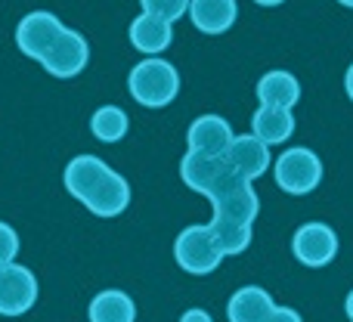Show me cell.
Here are the masks:
<instances>
[{
  "instance_id": "13",
  "label": "cell",
  "mask_w": 353,
  "mask_h": 322,
  "mask_svg": "<svg viewBox=\"0 0 353 322\" xmlns=\"http://www.w3.org/2000/svg\"><path fill=\"white\" fill-rule=\"evenodd\" d=\"M273 298L270 292H263L261 285H245L226 304V319L230 322H263L273 313Z\"/></svg>"
},
{
  "instance_id": "2",
  "label": "cell",
  "mask_w": 353,
  "mask_h": 322,
  "mask_svg": "<svg viewBox=\"0 0 353 322\" xmlns=\"http://www.w3.org/2000/svg\"><path fill=\"white\" fill-rule=\"evenodd\" d=\"M16 47L37 59L53 78H78L90 62V43L81 31L62 25L53 12L34 10L16 25Z\"/></svg>"
},
{
  "instance_id": "17",
  "label": "cell",
  "mask_w": 353,
  "mask_h": 322,
  "mask_svg": "<svg viewBox=\"0 0 353 322\" xmlns=\"http://www.w3.org/2000/svg\"><path fill=\"white\" fill-rule=\"evenodd\" d=\"M128 128H130L128 112L118 109V105H99L90 118V130L99 143H118L128 134Z\"/></svg>"
},
{
  "instance_id": "7",
  "label": "cell",
  "mask_w": 353,
  "mask_h": 322,
  "mask_svg": "<svg viewBox=\"0 0 353 322\" xmlns=\"http://www.w3.org/2000/svg\"><path fill=\"white\" fill-rule=\"evenodd\" d=\"M37 304V276L22 263L0 267V316H22Z\"/></svg>"
},
{
  "instance_id": "16",
  "label": "cell",
  "mask_w": 353,
  "mask_h": 322,
  "mask_svg": "<svg viewBox=\"0 0 353 322\" xmlns=\"http://www.w3.org/2000/svg\"><path fill=\"white\" fill-rule=\"evenodd\" d=\"M90 322H137V304L128 292H99L90 301Z\"/></svg>"
},
{
  "instance_id": "20",
  "label": "cell",
  "mask_w": 353,
  "mask_h": 322,
  "mask_svg": "<svg viewBox=\"0 0 353 322\" xmlns=\"http://www.w3.org/2000/svg\"><path fill=\"white\" fill-rule=\"evenodd\" d=\"M263 322H304V319H301V313L292 310V307H273V313Z\"/></svg>"
},
{
  "instance_id": "23",
  "label": "cell",
  "mask_w": 353,
  "mask_h": 322,
  "mask_svg": "<svg viewBox=\"0 0 353 322\" xmlns=\"http://www.w3.org/2000/svg\"><path fill=\"white\" fill-rule=\"evenodd\" d=\"M344 310H347V319L353 322V292L347 294V301H344Z\"/></svg>"
},
{
  "instance_id": "4",
  "label": "cell",
  "mask_w": 353,
  "mask_h": 322,
  "mask_svg": "<svg viewBox=\"0 0 353 322\" xmlns=\"http://www.w3.org/2000/svg\"><path fill=\"white\" fill-rule=\"evenodd\" d=\"M128 90H130V97L140 105H146V109H165V105H171L176 99V93H180V74H176V68L171 62L149 56V59L137 62V66L130 68Z\"/></svg>"
},
{
  "instance_id": "22",
  "label": "cell",
  "mask_w": 353,
  "mask_h": 322,
  "mask_svg": "<svg viewBox=\"0 0 353 322\" xmlns=\"http://www.w3.org/2000/svg\"><path fill=\"white\" fill-rule=\"evenodd\" d=\"M344 90H347V97H350V103H353V62H350L347 74H344Z\"/></svg>"
},
{
  "instance_id": "19",
  "label": "cell",
  "mask_w": 353,
  "mask_h": 322,
  "mask_svg": "<svg viewBox=\"0 0 353 322\" xmlns=\"http://www.w3.org/2000/svg\"><path fill=\"white\" fill-rule=\"evenodd\" d=\"M19 254V236L16 230H12L10 223H3L0 220V267H6V263H12Z\"/></svg>"
},
{
  "instance_id": "3",
  "label": "cell",
  "mask_w": 353,
  "mask_h": 322,
  "mask_svg": "<svg viewBox=\"0 0 353 322\" xmlns=\"http://www.w3.org/2000/svg\"><path fill=\"white\" fill-rule=\"evenodd\" d=\"M65 189L97 217H118L130 205V186L97 155H78L65 164Z\"/></svg>"
},
{
  "instance_id": "21",
  "label": "cell",
  "mask_w": 353,
  "mask_h": 322,
  "mask_svg": "<svg viewBox=\"0 0 353 322\" xmlns=\"http://www.w3.org/2000/svg\"><path fill=\"white\" fill-rule=\"evenodd\" d=\"M180 322H214V319H211V313H208V310H201V307H192V310L183 313Z\"/></svg>"
},
{
  "instance_id": "5",
  "label": "cell",
  "mask_w": 353,
  "mask_h": 322,
  "mask_svg": "<svg viewBox=\"0 0 353 322\" xmlns=\"http://www.w3.org/2000/svg\"><path fill=\"white\" fill-rule=\"evenodd\" d=\"M174 257L186 273L208 276L220 267V261H223L226 254H223V248H220L217 236H214L211 223H195V226H186V230L176 236Z\"/></svg>"
},
{
  "instance_id": "12",
  "label": "cell",
  "mask_w": 353,
  "mask_h": 322,
  "mask_svg": "<svg viewBox=\"0 0 353 322\" xmlns=\"http://www.w3.org/2000/svg\"><path fill=\"white\" fill-rule=\"evenodd\" d=\"M130 43H134L140 53H161V50L171 47L174 41V22H168V19L161 16H152V12H140V16L130 22Z\"/></svg>"
},
{
  "instance_id": "24",
  "label": "cell",
  "mask_w": 353,
  "mask_h": 322,
  "mask_svg": "<svg viewBox=\"0 0 353 322\" xmlns=\"http://www.w3.org/2000/svg\"><path fill=\"white\" fill-rule=\"evenodd\" d=\"M254 3H261V6H279V3H285V0H254Z\"/></svg>"
},
{
  "instance_id": "8",
  "label": "cell",
  "mask_w": 353,
  "mask_h": 322,
  "mask_svg": "<svg viewBox=\"0 0 353 322\" xmlns=\"http://www.w3.org/2000/svg\"><path fill=\"white\" fill-rule=\"evenodd\" d=\"M292 251L304 267H325V263L335 261L338 254V236L329 223H319V220H310V223L298 226L292 239Z\"/></svg>"
},
{
  "instance_id": "1",
  "label": "cell",
  "mask_w": 353,
  "mask_h": 322,
  "mask_svg": "<svg viewBox=\"0 0 353 322\" xmlns=\"http://www.w3.org/2000/svg\"><path fill=\"white\" fill-rule=\"evenodd\" d=\"M180 177L189 189L211 199V230L223 254H242L251 245V223L261 211V199H257L251 180L239 177L223 155L217 159V155H199L189 149L180 161Z\"/></svg>"
},
{
  "instance_id": "14",
  "label": "cell",
  "mask_w": 353,
  "mask_h": 322,
  "mask_svg": "<svg viewBox=\"0 0 353 322\" xmlns=\"http://www.w3.org/2000/svg\"><path fill=\"white\" fill-rule=\"evenodd\" d=\"M257 99L261 105H273V109H294L301 99V84L292 72H267L257 81Z\"/></svg>"
},
{
  "instance_id": "25",
  "label": "cell",
  "mask_w": 353,
  "mask_h": 322,
  "mask_svg": "<svg viewBox=\"0 0 353 322\" xmlns=\"http://www.w3.org/2000/svg\"><path fill=\"white\" fill-rule=\"evenodd\" d=\"M338 3H341V6H350V10H353V0H338Z\"/></svg>"
},
{
  "instance_id": "15",
  "label": "cell",
  "mask_w": 353,
  "mask_h": 322,
  "mask_svg": "<svg viewBox=\"0 0 353 322\" xmlns=\"http://www.w3.org/2000/svg\"><path fill=\"white\" fill-rule=\"evenodd\" d=\"M251 134L261 143L273 146V143H285L294 134V115L292 109H273V105H261L251 118Z\"/></svg>"
},
{
  "instance_id": "9",
  "label": "cell",
  "mask_w": 353,
  "mask_h": 322,
  "mask_svg": "<svg viewBox=\"0 0 353 322\" xmlns=\"http://www.w3.org/2000/svg\"><path fill=\"white\" fill-rule=\"evenodd\" d=\"M223 159L239 177H245V180H251V183L270 168V161H273L270 159V146L257 140L254 134H236L232 137V143H230V149H226Z\"/></svg>"
},
{
  "instance_id": "18",
  "label": "cell",
  "mask_w": 353,
  "mask_h": 322,
  "mask_svg": "<svg viewBox=\"0 0 353 322\" xmlns=\"http://www.w3.org/2000/svg\"><path fill=\"white\" fill-rule=\"evenodd\" d=\"M143 12H152V16H161L168 22H176L189 12V0H140Z\"/></svg>"
},
{
  "instance_id": "6",
  "label": "cell",
  "mask_w": 353,
  "mask_h": 322,
  "mask_svg": "<svg viewBox=\"0 0 353 322\" xmlns=\"http://www.w3.org/2000/svg\"><path fill=\"white\" fill-rule=\"evenodd\" d=\"M273 170H276L279 189H285L288 195H307L323 183V161H319L316 152H310V149H304V146L285 149V152L276 159Z\"/></svg>"
},
{
  "instance_id": "11",
  "label": "cell",
  "mask_w": 353,
  "mask_h": 322,
  "mask_svg": "<svg viewBox=\"0 0 353 322\" xmlns=\"http://www.w3.org/2000/svg\"><path fill=\"white\" fill-rule=\"evenodd\" d=\"M236 0H189V19L201 34H223L236 25Z\"/></svg>"
},
{
  "instance_id": "10",
  "label": "cell",
  "mask_w": 353,
  "mask_h": 322,
  "mask_svg": "<svg viewBox=\"0 0 353 322\" xmlns=\"http://www.w3.org/2000/svg\"><path fill=\"white\" fill-rule=\"evenodd\" d=\"M189 152H199V155H226L232 143V128L226 118L220 115H201L189 124Z\"/></svg>"
}]
</instances>
